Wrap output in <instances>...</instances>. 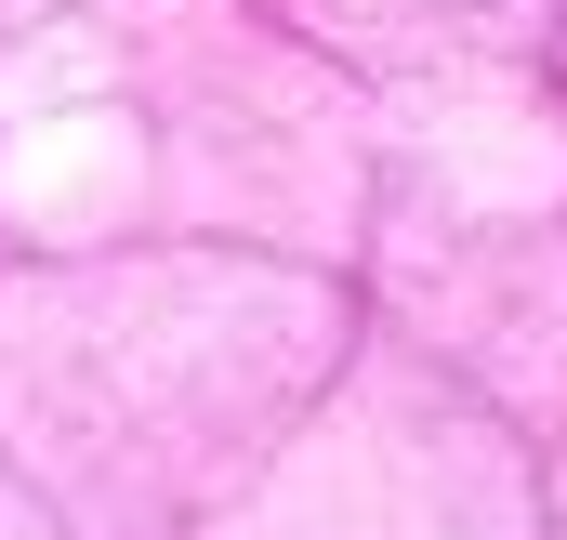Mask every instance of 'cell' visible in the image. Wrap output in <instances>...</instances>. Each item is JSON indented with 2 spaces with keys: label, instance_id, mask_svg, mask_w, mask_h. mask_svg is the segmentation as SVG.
I'll return each mask as SVG.
<instances>
[]
</instances>
